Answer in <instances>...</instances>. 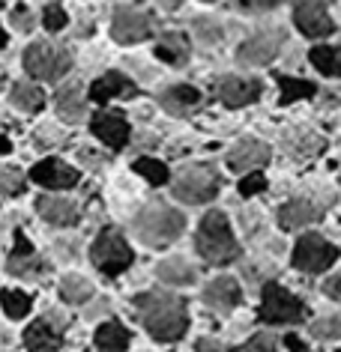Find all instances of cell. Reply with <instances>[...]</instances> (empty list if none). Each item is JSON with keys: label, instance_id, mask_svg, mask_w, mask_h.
<instances>
[{"label": "cell", "instance_id": "14", "mask_svg": "<svg viewBox=\"0 0 341 352\" xmlns=\"http://www.w3.org/2000/svg\"><path fill=\"white\" fill-rule=\"evenodd\" d=\"M216 96L222 99L227 108H246V104L258 102L260 96V84L251 81V78H234L227 75L216 84Z\"/></svg>", "mask_w": 341, "mask_h": 352}, {"label": "cell", "instance_id": "10", "mask_svg": "<svg viewBox=\"0 0 341 352\" xmlns=\"http://www.w3.org/2000/svg\"><path fill=\"white\" fill-rule=\"evenodd\" d=\"M153 30H156L153 15H147L141 10H132V6H126V10L114 12L111 36L117 39V42H123V45H135V42L153 36Z\"/></svg>", "mask_w": 341, "mask_h": 352}, {"label": "cell", "instance_id": "9", "mask_svg": "<svg viewBox=\"0 0 341 352\" xmlns=\"http://www.w3.org/2000/svg\"><path fill=\"white\" fill-rule=\"evenodd\" d=\"M63 329H66L63 314L48 311L42 320L28 325V331H24V343H28L30 352H57L60 343H63Z\"/></svg>", "mask_w": 341, "mask_h": 352}, {"label": "cell", "instance_id": "37", "mask_svg": "<svg viewBox=\"0 0 341 352\" xmlns=\"http://www.w3.org/2000/svg\"><path fill=\"white\" fill-rule=\"evenodd\" d=\"M10 24H12L15 30L28 33V30H33V12L28 10V6H15L12 15H10Z\"/></svg>", "mask_w": 341, "mask_h": 352}, {"label": "cell", "instance_id": "18", "mask_svg": "<svg viewBox=\"0 0 341 352\" xmlns=\"http://www.w3.org/2000/svg\"><path fill=\"white\" fill-rule=\"evenodd\" d=\"M37 212L45 218L48 224L54 227H72L78 224V209L72 200H63V197H39L37 200Z\"/></svg>", "mask_w": 341, "mask_h": 352}, {"label": "cell", "instance_id": "32", "mask_svg": "<svg viewBox=\"0 0 341 352\" xmlns=\"http://www.w3.org/2000/svg\"><path fill=\"white\" fill-rule=\"evenodd\" d=\"M42 260L37 257V254H30V257H10V272L15 278H39L42 275Z\"/></svg>", "mask_w": 341, "mask_h": 352}, {"label": "cell", "instance_id": "26", "mask_svg": "<svg viewBox=\"0 0 341 352\" xmlns=\"http://www.w3.org/2000/svg\"><path fill=\"white\" fill-rule=\"evenodd\" d=\"M60 296H63V302H69V305H84L87 298L93 296V284L81 275H66L63 284H60Z\"/></svg>", "mask_w": 341, "mask_h": 352}, {"label": "cell", "instance_id": "45", "mask_svg": "<svg viewBox=\"0 0 341 352\" xmlns=\"http://www.w3.org/2000/svg\"><path fill=\"white\" fill-rule=\"evenodd\" d=\"M10 149H12L10 140H6V138H0V153H10Z\"/></svg>", "mask_w": 341, "mask_h": 352}, {"label": "cell", "instance_id": "29", "mask_svg": "<svg viewBox=\"0 0 341 352\" xmlns=\"http://www.w3.org/2000/svg\"><path fill=\"white\" fill-rule=\"evenodd\" d=\"M156 57L165 60V63H171V66L186 63V42H183L180 36H168L165 42L156 45Z\"/></svg>", "mask_w": 341, "mask_h": 352}, {"label": "cell", "instance_id": "38", "mask_svg": "<svg viewBox=\"0 0 341 352\" xmlns=\"http://www.w3.org/2000/svg\"><path fill=\"white\" fill-rule=\"evenodd\" d=\"M42 21H45L48 30H63L66 28V12L51 3V6H45V12H42Z\"/></svg>", "mask_w": 341, "mask_h": 352}, {"label": "cell", "instance_id": "31", "mask_svg": "<svg viewBox=\"0 0 341 352\" xmlns=\"http://www.w3.org/2000/svg\"><path fill=\"white\" fill-rule=\"evenodd\" d=\"M278 84H282V102H285V104L314 96V84L300 81V78H278Z\"/></svg>", "mask_w": 341, "mask_h": 352}, {"label": "cell", "instance_id": "22", "mask_svg": "<svg viewBox=\"0 0 341 352\" xmlns=\"http://www.w3.org/2000/svg\"><path fill=\"white\" fill-rule=\"evenodd\" d=\"M93 343H96V349H99V352H126L129 331L120 322H105V325L96 329Z\"/></svg>", "mask_w": 341, "mask_h": 352}, {"label": "cell", "instance_id": "42", "mask_svg": "<svg viewBox=\"0 0 341 352\" xmlns=\"http://www.w3.org/2000/svg\"><path fill=\"white\" fill-rule=\"evenodd\" d=\"M33 248H30V242L24 239V233H15V257H30Z\"/></svg>", "mask_w": 341, "mask_h": 352}, {"label": "cell", "instance_id": "5", "mask_svg": "<svg viewBox=\"0 0 341 352\" xmlns=\"http://www.w3.org/2000/svg\"><path fill=\"white\" fill-rule=\"evenodd\" d=\"M72 66V57L66 54L63 48L51 45V42H33V45L24 51V69L33 78H45V81H57L63 78Z\"/></svg>", "mask_w": 341, "mask_h": 352}, {"label": "cell", "instance_id": "6", "mask_svg": "<svg viewBox=\"0 0 341 352\" xmlns=\"http://www.w3.org/2000/svg\"><path fill=\"white\" fill-rule=\"evenodd\" d=\"M90 257L96 263V269H102L105 275H120V272L129 269V263H132V248H129L126 239L114 230V227H108V230H102L96 236Z\"/></svg>", "mask_w": 341, "mask_h": 352}, {"label": "cell", "instance_id": "33", "mask_svg": "<svg viewBox=\"0 0 341 352\" xmlns=\"http://www.w3.org/2000/svg\"><path fill=\"white\" fill-rule=\"evenodd\" d=\"M24 191V173L15 167H3L0 164V197H12Z\"/></svg>", "mask_w": 341, "mask_h": 352}, {"label": "cell", "instance_id": "28", "mask_svg": "<svg viewBox=\"0 0 341 352\" xmlns=\"http://www.w3.org/2000/svg\"><path fill=\"white\" fill-rule=\"evenodd\" d=\"M0 305H3L6 316L21 320V316L30 311V296L21 293V289H3V293H0Z\"/></svg>", "mask_w": 341, "mask_h": 352}, {"label": "cell", "instance_id": "36", "mask_svg": "<svg viewBox=\"0 0 341 352\" xmlns=\"http://www.w3.org/2000/svg\"><path fill=\"white\" fill-rule=\"evenodd\" d=\"M192 28H195L198 39H204V42H218L222 39V28H218L216 21H209V19H198Z\"/></svg>", "mask_w": 341, "mask_h": 352}, {"label": "cell", "instance_id": "27", "mask_svg": "<svg viewBox=\"0 0 341 352\" xmlns=\"http://www.w3.org/2000/svg\"><path fill=\"white\" fill-rule=\"evenodd\" d=\"M311 63L314 69H320L323 75H338L341 72V60H338V48H329V45H318L311 48Z\"/></svg>", "mask_w": 341, "mask_h": 352}, {"label": "cell", "instance_id": "4", "mask_svg": "<svg viewBox=\"0 0 341 352\" xmlns=\"http://www.w3.org/2000/svg\"><path fill=\"white\" fill-rule=\"evenodd\" d=\"M222 188V179L218 173L213 170L209 164H195V167H186L171 186V195L183 200V204H207L213 200Z\"/></svg>", "mask_w": 341, "mask_h": 352}, {"label": "cell", "instance_id": "47", "mask_svg": "<svg viewBox=\"0 0 341 352\" xmlns=\"http://www.w3.org/2000/svg\"><path fill=\"white\" fill-rule=\"evenodd\" d=\"M338 60H341V48H338Z\"/></svg>", "mask_w": 341, "mask_h": 352}, {"label": "cell", "instance_id": "25", "mask_svg": "<svg viewBox=\"0 0 341 352\" xmlns=\"http://www.w3.org/2000/svg\"><path fill=\"white\" fill-rule=\"evenodd\" d=\"M54 102H57V113L66 122H75L84 117V102H81V96H78V87H63Z\"/></svg>", "mask_w": 341, "mask_h": 352}, {"label": "cell", "instance_id": "43", "mask_svg": "<svg viewBox=\"0 0 341 352\" xmlns=\"http://www.w3.org/2000/svg\"><path fill=\"white\" fill-rule=\"evenodd\" d=\"M285 343H287V349H291V352H309V349H305V343L300 338H293V334H287Z\"/></svg>", "mask_w": 341, "mask_h": 352}, {"label": "cell", "instance_id": "39", "mask_svg": "<svg viewBox=\"0 0 341 352\" xmlns=\"http://www.w3.org/2000/svg\"><path fill=\"white\" fill-rule=\"evenodd\" d=\"M267 188V179L260 173H249L246 179L240 182V195L242 197H251V195H258V191H264Z\"/></svg>", "mask_w": 341, "mask_h": 352}, {"label": "cell", "instance_id": "35", "mask_svg": "<svg viewBox=\"0 0 341 352\" xmlns=\"http://www.w3.org/2000/svg\"><path fill=\"white\" fill-rule=\"evenodd\" d=\"M234 352H276V338L273 334H255L249 343H242V346Z\"/></svg>", "mask_w": 341, "mask_h": 352}, {"label": "cell", "instance_id": "12", "mask_svg": "<svg viewBox=\"0 0 341 352\" xmlns=\"http://www.w3.org/2000/svg\"><path fill=\"white\" fill-rule=\"evenodd\" d=\"M282 42H285V33H278V30L258 33V36H251L249 42H242L240 45L237 60L240 63H246V66H267L269 60L278 54Z\"/></svg>", "mask_w": 341, "mask_h": 352}, {"label": "cell", "instance_id": "3", "mask_svg": "<svg viewBox=\"0 0 341 352\" xmlns=\"http://www.w3.org/2000/svg\"><path fill=\"white\" fill-rule=\"evenodd\" d=\"M198 254L209 263H231L237 260L240 245L234 242L231 224L222 212H209L198 227Z\"/></svg>", "mask_w": 341, "mask_h": 352}, {"label": "cell", "instance_id": "44", "mask_svg": "<svg viewBox=\"0 0 341 352\" xmlns=\"http://www.w3.org/2000/svg\"><path fill=\"white\" fill-rule=\"evenodd\" d=\"M198 352H222V346H218L216 340H200L198 343Z\"/></svg>", "mask_w": 341, "mask_h": 352}, {"label": "cell", "instance_id": "8", "mask_svg": "<svg viewBox=\"0 0 341 352\" xmlns=\"http://www.w3.org/2000/svg\"><path fill=\"white\" fill-rule=\"evenodd\" d=\"M335 257H338V248L318 233H305L293 248V266L300 272H323L335 263Z\"/></svg>", "mask_w": 341, "mask_h": 352}, {"label": "cell", "instance_id": "34", "mask_svg": "<svg viewBox=\"0 0 341 352\" xmlns=\"http://www.w3.org/2000/svg\"><path fill=\"white\" fill-rule=\"evenodd\" d=\"M311 334L320 340H335L341 338V314L338 316H320L318 322H311Z\"/></svg>", "mask_w": 341, "mask_h": 352}, {"label": "cell", "instance_id": "21", "mask_svg": "<svg viewBox=\"0 0 341 352\" xmlns=\"http://www.w3.org/2000/svg\"><path fill=\"white\" fill-rule=\"evenodd\" d=\"M114 96H135V84L120 72H108L90 87L93 102H108V99H114Z\"/></svg>", "mask_w": 341, "mask_h": 352}, {"label": "cell", "instance_id": "2", "mask_svg": "<svg viewBox=\"0 0 341 352\" xmlns=\"http://www.w3.org/2000/svg\"><path fill=\"white\" fill-rule=\"evenodd\" d=\"M183 227H186V218L165 204H153L135 215V236L150 248L171 245L183 233Z\"/></svg>", "mask_w": 341, "mask_h": 352}, {"label": "cell", "instance_id": "17", "mask_svg": "<svg viewBox=\"0 0 341 352\" xmlns=\"http://www.w3.org/2000/svg\"><path fill=\"white\" fill-rule=\"evenodd\" d=\"M323 215V206H318L314 200H305V197H296L291 204H285L278 209V224L285 227V230H300V227L318 221Z\"/></svg>", "mask_w": 341, "mask_h": 352}, {"label": "cell", "instance_id": "23", "mask_svg": "<svg viewBox=\"0 0 341 352\" xmlns=\"http://www.w3.org/2000/svg\"><path fill=\"white\" fill-rule=\"evenodd\" d=\"M156 275H159V280H165V284L186 287L195 280V269H192L183 257H171V260H162L159 266H156Z\"/></svg>", "mask_w": 341, "mask_h": 352}, {"label": "cell", "instance_id": "13", "mask_svg": "<svg viewBox=\"0 0 341 352\" xmlns=\"http://www.w3.org/2000/svg\"><path fill=\"white\" fill-rule=\"evenodd\" d=\"M269 155L273 153H269L267 144H260V140H255V138H246V140H240L231 153H227V167L237 170V173L260 170L264 164H269Z\"/></svg>", "mask_w": 341, "mask_h": 352}, {"label": "cell", "instance_id": "46", "mask_svg": "<svg viewBox=\"0 0 341 352\" xmlns=\"http://www.w3.org/2000/svg\"><path fill=\"white\" fill-rule=\"evenodd\" d=\"M0 48H6V33L0 30Z\"/></svg>", "mask_w": 341, "mask_h": 352}, {"label": "cell", "instance_id": "7", "mask_svg": "<svg viewBox=\"0 0 341 352\" xmlns=\"http://www.w3.org/2000/svg\"><path fill=\"white\" fill-rule=\"evenodd\" d=\"M305 307L296 296H291L285 287L267 284L264 298H260V320L269 325H285V322H302Z\"/></svg>", "mask_w": 341, "mask_h": 352}, {"label": "cell", "instance_id": "11", "mask_svg": "<svg viewBox=\"0 0 341 352\" xmlns=\"http://www.w3.org/2000/svg\"><path fill=\"white\" fill-rule=\"evenodd\" d=\"M293 24L305 36H329V33L335 30L327 6H323L320 0H300V3L293 6Z\"/></svg>", "mask_w": 341, "mask_h": 352}, {"label": "cell", "instance_id": "19", "mask_svg": "<svg viewBox=\"0 0 341 352\" xmlns=\"http://www.w3.org/2000/svg\"><path fill=\"white\" fill-rule=\"evenodd\" d=\"M240 298H242V293H240V287L234 278H216V280H209L207 289H204V302L209 307H218V311L237 307Z\"/></svg>", "mask_w": 341, "mask_h": 352}, {"label": "cell", "instance_id": "20", "mask_svg": "<svg viewBox=\"0 0 341 352\" xmlns=\"http://www.w3.org/2000/svg\"><path fill=\"white\" fill-rule=\"evenodd\" d=\"M159 102H162L165 111L174 113V117H186V113L200 102V96H198L195 87L177 84V87H171V90H165V93L159 96Z\"/></svg>", "mask_w": 341, "mask_h": 352}, {"label": "cell", "instance_id": "24", "mask_svg": "<svg viewBox=\"0 0 341 352\" xmlns=\"http://www.w3.org/2000/svg\"><path fill=\"white\" fill-rule=\"evenodd\" d=\"M12 104H15L19 111L37 113V111H42V104H45V93H42L37 84L21 81V84L12 87Z\"/></svg>", "mask_w": 341, "mask_h": 352}, {"label": "cell", "instance_id": "15", "mask_svg": "<svg viewBox=\"0 0 341 352\" xmlns=\"http://www.w3.org/2000/svg\"><path fill=\"white\" fill-rule=\"evenodd\" d=\"M30 179L45 188H72L78 182V173H75V167L63 164L60 158H45V162L30 167Z\"/></svg>", "mask_w": 341, "mask_h": 352}, {"label": "cell", "instance_id": "30", "mask_svg": "<svg viewBox=\"0 0 341 352\" xmlns=\"http://www.w3.org/2000/svg\"><path fill=\"white\" fill-rule=\"evenodd\" d=\"M135 173H141L150 186H165V182H168V167L162 162H156V158H138Z\"/></svg>", "mask_w": 341, "mask_h": 352}, {"label": "cell", "instance_id": "40", "mask_svg": "<svg viewBox=\"0 0 341 352\" xmlns=\"http://www.w3.org/2000/svg\"><path fill=\"white\" fill-rule=\"evenodd\" d=\"M282 0H237L240 10H249V12H258V10H273V6H278Z\"/></svg>", "mask_w": 341, "mask_h": 352}, {"label": "cell", "instance_id": "1", "mask_svg": "<svg viewBox=\"0 0 341 352\" xmlns=\"http://www.w3.org/2000/svg\"><path fill=\"white\" fill-rule=\"evenodd\" d=\"M135 307L138 314H141V322L144 329L153 334L156 340H177L183 338V331H186V305H183V298L171 296V293H141L135 298Z\"/></svg>", "mask_w": 341, "mask_h": 352}, {"label": "cell", "instance_id": "16", "mask_svg": "<svg viewBox=\"0 0 341 352\" xmlns=\"http://www.w3.org/2000/svg\"><path fill=\"white\" fill-rule=\"evenodd\" d=\"M93 135L99 138V140H105L108 146H114V149H120L129 140V122L120 117V113H111V111H99L93 117Z\"/></svg>", "mask_w": 341, "mask_h": 352}, {"label": "cell", "instance_id": "41", "mask_svg": "<svg viewBox=\"0 0 341 352\" xmlns=\"http://www.w3.org/2000/svg\"><path fill=\"white\" fill-rule=\"evenodd\" d=\"M323 293H327L329 298H335V302H341V275L338 278H329L327 284H323Z\"/></svg>", "mask_w": 341, "mask_h": 352}]
</instances>
